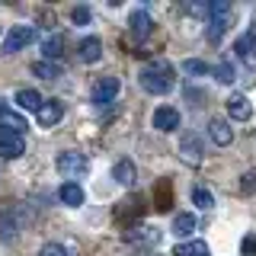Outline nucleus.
Returning a JSON list of instances; mask_svg holds the SVG:
<instances>
[{
    "label": "nucleus",
    "instance_id": "f257e3e1",
    "mask_svg": "<svg viewBox=\"0 0 256 256\" xmlns=\"http://www.w3.org/2000/svg\"><path fill=\"white\" fill-rule=\"evenodd\" d=\"M141 80V86L148 93H154V96H164V93H170L173 90V68L166 61H150L148 68L138 74Z\"/></svg>",
    "mask_w": 256,
    "mask_h": 256
},
{
    "label": "nucleus",
    "instance_id": "f03ea898",
    "mask_svg": "<svg viewBox=\"0 0 256 256\" xmlns=\"http://www.w3.org/2000/svg\"><path fill=\"white\" fill-rule=\"evenodd\" d=\"M54 166H58V173H61L68 182H74V180H80V176L86 173V166H90V164H86V157L77 154V150H64V154H58Z\"/></svg>",
    "mask_w": 256,
    "mask_h": 256
},
{
    "label": "nucleus",
    "instance_id": "7ed1b4c3",
    "mask_svg": "<svg viewBox=\"0 0 256 256\" xmlns=\"http://www.w3.org/2000/svg\"><path fill=\"white\" fill-rule=\"evenodd\" d=\"M36 38H38L36 26H13L10 32H6V38H4V54H16L20 48L32 45Z\"/></svg>",
    "mask_w": 256,
    "mask_h": 256
},
{
    "label": "nucleus",
    "instance_id": "20e7f679",
    "mask_svg": "<svg viewBox=\"0 0 256 256\" xmlns=\"http://www.w3.org/2000/svg\"><path fill=\"white\" fill-rule=\"evenodd\" d=\"M118 90H122L118 77H100V80L93 84V93H90V100L96 102V106H109V102L118 96Z\"/></svg>",
    "mask_w": 256,
    "mask_h": 256
},
{
    "label": "nucleus",
    "instance_id": "39448f33",
    "mask_svg": "<svg viewBox=\"0 0 256 256\" xmlns=\"http://www.w3.org/2000/svg\"><path fill=\"white\" fill-rule=\"evenodd\" d=\"M26 132V118L13 112L6 102H0V134H22Z\"/></svg>",
    "mask_w": 256,
    "mask_h": 256
},
{
    "label": "nucleus",
    "instance_id": "423d86ee",
    "mask_svg": "<svg viewBox=\"0 0 256 256\" xmlns=\"http://www.w3.org/2000/svg\"><path fill=\"white\" fill-rule=\"evenodd\" d=\"M36 118H38V125H42V128H54L64 118V106H61L58 100H45L42 109L36 112Z\"/></svg>",
    "mask_w": 256,
    "mask_h": 256
},
{
    "label": "nucleus",
    "instance_id": "0eeeda50",
    "mask_svg": "<svg viewBox=\"0 0 256 256\" xmlns=\"http://www.w3.org/2000/svg\"><path fill=\"white\" fill-rule=\"evenodd\" d=\"M202 154H205V148H202V141H198V134H186V138L180 141V157L186 160V164L198 166L202 164Z\"/></svg>",
    "mask_w": 256,
    "mask_h": 256
},
{
    "label": "nucleus",
    "instance_id": "6e6552de",
    "mask_svg": "<svg viewBox=\"0 0 256 256\" xmlns=\"http://www.w3.org/2000/svg\"><path fill=\"white\" fill-rule=\"evenodd\" d=\"M228 116L234 118V122H246V118L253 116V106H250V100H246L244 93H234L228 100Z\"/></svg>",
    "mask_w": 256,
    "mask_h": 256
},
{
    "label": "nucleus",
    "instance_id": "1a4fd4ad",
    "mask_svg": "<svg viewBox=\"0 0 256 256\" xmlns=\"http://www.w3.org/2000/svg\"><path fill=\"white\" fill-rule=\"evenodd\" d=\"M128 29H132V36L141 42V38H148V36H150L154 22H150V16L144 13V10H132V16H128Z\"/></svg>",
    "mask_w": 256,
    "mask_h": 256
},
{
    "label": "nucleus",
    "instance_id": "9d476101",
    "mask_svg": "<svg viewBox=\"0 0 256 256\" xmlns=\"http://www.w3.org/2000/svg\"><path fill=\"white\" fill-rule=\"evenodd\" d=\"M154 128L157 132H176V128H180V112L173 106H160L154 112Z\"/></svg>",
    "mask_w": 256,
    "mask_h": 256
},
{
    "label": "nucleus",
    "instance_id": "9b49d317",
    "mask_svg": "<svg viewBox=\"0 0 256 256\" xmlns=\"http://www.w3.org/2000/svg\"><path fill=\"white\" fill-rule=\"evenodd\" d=\"M26 154V141H22V134H0V157H22Z\"/></svg>",
    "mask_w": 256,
    "mask_h": 256
},
{
    "label": "nucleus",
    "instance_id": "f8f14e48",
    "mask_svg": "<svg viewBox=\"0 0 256 256\" xmlns=\"http://www.w3.org/2000/svg\"><path fill=\"white\" fill-rule=\"evenodd\" d=\"M77 54H80V61H84V64H96V61L102 58V42L96 36H86L84 42H80Z\"/></svg>",
    "mask_w": 256,
    "mask_h": 256
},
{
    "label": "nucleus",
    "instance_id": "ddd939ff",
    "mask_svg": "<svg viewBox=\"0 0 256 256\" xmlns=\"http://www.w3.org/2000/svg\"><path fill=\"white\" fill-rule=\"evenodd\" d=\"M208 138H212L214 144H221V148H228V144L234 141V132H230L228 122H221V118H212V122H208Z\"/></svg>",
    "mask_w": 256,
    "mask_h": 256
},
{
    "label": "nucleus",
    "instance_id": "4468645a",
    "mask_svg": "<svg viewBox=\"0 0 256 256\" xmlns=\"http://www.w3.org/2000/svg\"><path fill=\"white\" fill-rule=\"evenodd\" d=\"M58 198L68 208H77V205H84V189H80L77 182H64V186L58 189Z\"/></svg>",
    "mask_w": 256,
    "mask_h": 256
},
{
    "label": "nucleus",
    "instance_id": "2eb2a0df",
    "mask_svg": "<svg viewBox=\"0 0 256 256\" xmlns=\"http://www.w3.org/2000/svg\"><path fill=\"white\" fill-rule=\"evenodd\" d=\"M228 26H230V16H212V20H208V29H205V38L208 42H221V36L228 32Z\"/></svg>",
    "mask_w": 256,
    "mask_h": 256
},
{
    "label": "nucleus",
    "instance_id": "dca6fc26",
    "mask_svg": "<svg viewBox=\"0 0 256 256\" xmlns=\"http://www.w3.org/2000/svg\"><path fill=\"white\" fill-rule=\"evenodd\" d=\"M112 176H116V182H122V186H134V164L132 160H118L116 164V170H112Z\"/></svg>",
    "mask_w": 256,
    "mask_h": 256
},
{
    "label": "nucleus",
    "instance_id": "f3484780",
    "mask_svg": "<svg viewBox=\"0 0 256 256\" xmlns=\"http://www.w3.org/2000/svg\"><path fill=\"white\" fill-rule=\"evenodd\" d=\"M192 230H196V214L182 212V214H176V218H173V234L176 237H189Z\"/></svg>",
    "mask_w": 256,
    "mask_h": 256
},
{
    "label": "nucleus",
    "instance_id": "a211bd4d",
    "mask_svg": "<svg viewBox=\"0 0 256 256\" xmlns=\"http://www.w3.org/2000/svg\"><path fill=\"white\" fill-rule=\"evenodd\" d=\"M173 256H212V253H208V244H205V240H189V244H180V246H176Z\"/></svg>",
    "mask_w": 256,
    "mask_h": 256
},
{
    "label": "nucleus",
    "instance_id": "6ab92c4d",
    "mask_svg": "<svg viewBox=\"0 0 256 256\" xmlns=\"http://www.w3.org/2000/svg\"><path fill=\"white\" fill-rule=\"evenodd\" d=\"M16 102H20V109H29V112H38L42 109V96H38L36 90H20L16 93Z\"/></svg>",
    "mask_w": 256,
    "mask_h": 256
},
{
    "label": "nucleus",
    "instance_id": "aec40b11",
    "mask_svg": "<svg viewBox=\"0 0 256 256\" xmlns=\"http://www.w3.org/2000/svg\"><path fill=\"white\" fill-rule=\"evenodd\" d=\"M61 52H64V38H61V36H48L45 42H42V54H45V61H58V58H61Z\"/></svg>",
    "mask_w": 256,
    "mask_h": 256
},
{
    "label": "nucleus",
    "instance_id": "412c9836",
    "mask_svg": "<svg viewBox=\"0 0 256 256\" xmlns=\"http://www.w3.org/2000/svg\"><path fill=\"white\" fill-rule=\"evenodd\" d=\"M32 74L42 77V80H58L61 77V68L54 61H36V64H32Z\"/></svg>",
    "mask_w": 256,
    "mask_h": 256
},
{
    "label": "nucleus",
    "instance_id": "4be33fe9",
    "mask_svg": "<svg viewBox=\"0 0 256 256\" xmlns=\"http://www.w3.org/2000/svg\"><path fill=\"white\" fill-rule=\"evenodd\" d=\"M20 234V221H16V214H4L0 218V240H13Z\"/></svg>",
    "mask_w": 256,
    "mask_h": 256
},
{
    "label": "nucleus",
    "instance_id": "5701e85b",
    "mask_svg": "<svg viewBox=\"0 0 256 256\" xmlns=\"http://www.w3.org/2000/svg\"><path fill=\"white\" fill-rule=\"evenodd\" d=\"M212 74L218 77V84H234V64H230V61H218Z\"/></svg>",
    "mask_w": 256,
    "mask_h": 256
},
{
    "label": "nucleus",
    "instance_id": "b1692460",
    "mask_svg": "<svg viewBox=\"0 0 256 256\" xmlns=\"http://www.w3.org/2000/svg\"><path fill=\"white\" fill-rule=\"evenodd\" d=\"M192 202H196L198 208H212V205H214V196H212L208 189L198 186V189H192Z\"/></svg>",
    "mask_w": 256,
    "mask_h": 256
},
{
    "label": "nucleus",
    "instance_id": "393cba45",
    "mask_svg": "<svg viewBox=\"0 0 256 256\" xmlns=\"http://www.w3.org/2000/svg\"><path fill=\"white\" fill-rule=\"evenodd\" d=\"M125 237H128V240H157V234H154L150 228H132Z\"/></svg>",
    "mask_w": 256,
    "mask_h": 256
},
{
    "label": "nucleus",
    "instance_id": "a878e982",
    "mask_svg": "<svg viewBox=\"0 0 256 256\" xmlns=\"http://www.w3.org/2000/svg\"><path fill=\"white\" fill-rule=\"evenodd\" d=\"M70 20H74L77 26H86V22H90V6H74V10H70Z\"/></svg>",
    "mask_w": 256,
    "mask_h": 256
},
{
    "label": "nucleus",
    "instance_id": "bb28decb",
    "mask_svg": "<svg viewBox=\"0 0 256 256\" xmlns=\"http://www.w3.org/2000/svg\"><path fill=\"white\" fill-rule=\"evenodd\" d=\"M38 256H70V253H68V246H61V244H45L42 250H38Z\"/></svg>",
    "mask_w": 256,
    "mask_h": 256
},
{
    "label": "nucleus",
    "instance_id": "cd10ccee",
    "mask_svg": "<svg viewBox=\"0 0 256 256\" xmlns=\"http://www.w3.org/2000/svg\"><path fill=\"white\" fill-rule=\"evenodd\" d=\"M208 70H212V68H208L205 61H196V58H192V61H186V74H196V77H202V74H208Z\"/></svg>",
    "mask_w": 256,
    "mask_h": 256
},
{
    "label": "nucleus",
    "instance_id": "c85d7f7f",
    "mask_svg": "<svg viewBox=\"0 0 256 256\" xmlns=\"http://www.w3.org/2000/svg\"><path fill=\"white\" fill-rule=\"evenodd\" d=\"M240 192H244V196L256 192V173H246V176H244V182H240Z\"/></svg>",
    "mask_w": 256,
    "mask_h": 256
},
{
    "label": "nucleus",
    "instance_id": "c756f323",
    "mask_svg": "<svg viewBox=\"0 0 256 256\" xmlns=\"http://www.w3.org/2000/svg\"><path fill=\"white\" fill-rule=\"evenodd\" d=\"M186 13L189 16H205L208 20V4H186Z\"/></svg>",
    "mask_w": 256,
    "mask_h": 256
},
{
    "label": "nucleus",
    "instance_id": "7c9ffc66",
    "mask_svg": "<svg viewBox=\"0 0 256 256\" xmlns=\"http://www.w3.org/2000/svg\"><path fill=\"white\" fill-rule=\"evenodd\" d=\"M256 253V234H246L244 237V256H253Z\"/></svg>",
    "mask_w": 256,
    "mask_h": 256
},
{
    "label": "nucleus",
    "instance_id": "2f4dec72",
    "mask_svg": "<svg viewBox=\"0 0 256 256\" xmlns=\"http://www.w3.org/2000/svg\"><path fill=\"white\" fill-rule=\"evenodd\" d=\"M237 58H250V42H246V38L237 42Z\"/></svg>",
    "mask_w": 256,
    "mask_h": 256
},
{
    "label": "nucleus",
    "instance_id": "473e14b6",
    "mask_svg": "<svg viewBox=\"0 0 256 256\" xmlns=\"http://www.w3.org/2000/svg\"><path fill=\"white\" fill-rule=\"evenodd\" d=\"M246 42H250V52H256V26L250 29V36H246Z\"/></svg>",
    "mask_w": 256,
    "mask_h": 256
}]
</instances>
